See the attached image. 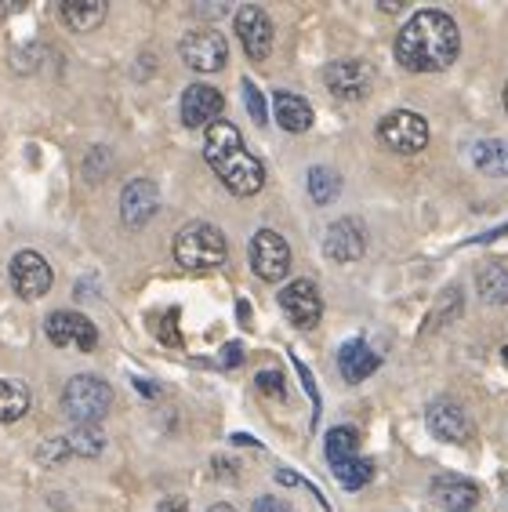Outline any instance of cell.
Instances as JSON below:
<instances>
[{
	"instance_id": "6da1fadb",
	"label": "cell",
	"mask_w": 508,
	"mask_h": 512,
	"mask_svg": "<svg viewBox=\"0 0 508 512\" xmlns=\"http://www.w3.org/2000/svg\"><path fill=\"white\" fill-rule=\"evenodd\" d=\"M461 51V33L458 22L450 19L447 11L421 8L414 11L407 26L396 37V59L411 73H440L450 62L458 59Z\"/></svg>"
},
{
	"instance_id": "7a4b0ae2",
	"label": "cell",
	"mask_w": 508,
	"mask_h": 512,
	"mask_svg": "<svg viewBox=\"0 0 508 512\" xmlns=\"http://www.w3.org/2000/svg\"><path fill=\"white\" fill-rule=\"evenodd\" d=\"M204 157L211 164L222 186L236 197H254L265 186V168L262 160L254 157L251 149L244 146L240 131L229 120H215L204 135Z\"/></svg>"
},
{
	"instance_id": "3957f363",
	"label": "cell",
	"mask_w": 508,
	"mask_h": 512,
	"mask_svg": "<svg viewBox=\"0 0 508 512\" xmlns=\"http://www.w3.org/2000/svg\"><path fill=\"white\" fill-rule=\"evenodd\" d=\"M229 255L225 247L222 229L211 226V222H189V226L178 229L175 237V262L186 273H211L218 269Z\"/></svg>"
},
{
	"instance_id": "277c9868",
	"label": "cell",
	"mask_w": 508,
	"mask_h": 512,
	"mask_svg": "<svg viewBox=\"0 0 508 512\" xmlns=\"http://www.w3.org/2000/svg\"><path fill=\"white\" fill-rule=\"evenodd\" d=\"M62 407L77 425H98L113 407V389L95 375H77L62 389Z\"/></svg>"
},
{
	"instance_id": "5b68a950",
	"label": "cell",
	"mask_w": 508,
	"mask_h": 512,
	"mask_svg": "<svg viewBox=\"0 0 508 512\" xmlns=\"http://www.w3.org/2000/svg\"><path fill=\"white\" fill-rule=\"evenodd\" d=\"M378 138L381 146H389L392 153H421L429 146V120L414 109H396L389 117H381Z\"/></svg>"
},
{
	"instance_id": "8992f818",
	"label": "cell",
	"mask_w": 508,
	"mask_h": 512,
	"mask_svg": "<svg viewBox=\"0 0 508 512\" xmlns=\"http://www.w3.org/2000/svg\"><path fill=\"white\" fill-rule=\"evenodd\" d=\"M178 55L196 73H218L225 66V59H229V44H225V37L218 30H193L182 37Z\"/></svg>"
},
{
	"instance_id": "52a82bcc",
	"label": "cell",
	"mask_w": 508,
	"mask_h": 512,
	"mask_svg": "<svg viewBox=\"0 0 508 512\" xmlns=\"http://www.w3.org/2000/svg\"><path fill=\"white\" fill-rule=\"evenodd\" d=\"M251 269L262 280L276 284V280H284L287 269H291V247L280 233L273 229H258L251 237Z\"/></svg>"
},
{
	"instance_id": "ba28073f",
	"label": "cell",
	"mask_w": 508,
	"mask_h": 512,
	"mask_svg": "<svg viewBox=\"0 0 508 512\" xmlns=\"http://www.w3.org/2000/svg\"><path fill=\"white\" fill-rule=\"evenodd\" d=\"M236 37L244 44L247 59L251 62H265L269 59V51H273V19L265 15L258 4H244V8L236 11Z\"/></svg>"
},
{
	"instance_id": "9c48e42d",
	"label": "cell",
	"mask_w": 508,
	"mask_h": 512,
	"mask_svg": "<svg viewBox=\"0 0 508 512\" xmlns=\"http://www.w3.org/2000/svg\"><path fill=\"white\" fill-rule=\"evenodd\" d=\"M44 335L59 349H77V353H91L98 345V327L80 313H51L44 320Z\"/></svg>"
},
{
	"instance_id": "30bf717a",
	"label": "cell",
	"mask_w": 508,
	"mask_h": 512,
	"mask_svg": "<svg viewBox=\"0 0 508 512\" xmlns=\"http://www.w3.org/2000/svg\"><path fill=\"white\" fill-rule=\"evenodd\" d=\"M323 80H327L331 95L352 102V99H363V95L371 91L374 69L367 66V62H360V59H338V62H331V66L323 69Z\"/></svg>"
},
{
	"instance_id": "8fae6325",
	"label": "cell",
	"mask_w": 508,
	"mask_h": 512,
	"mask_svg": "<svg viewBox=\"0 0 508 512\" xmlns=\"http://www.w3.org/2000/svg\"><path fill=\"white\" fill-rule=\"evenodd\" d=\"M280 306L291 316V324L305 327V331L320 324V316H323V298L313 280H291V284L280 291Z\"/></svg>"
},
{
	"instance_id": "7c38bea8",
	"label": "cell",
	"mask_w": 508,
	"mask_h": 512,
	"mask_svg": "<svg viewBox=\"0 0 508 512\" xmlns=\"http://www.w3.org/2000/svg\"><path fill=\"white\" fill-rule=\"evenodd\" d=\"M11 287L22 298H44L51 291V266L37 251H19L11 258Z\"/></svg>"
},
{
	"instance_id": "4fadbf2b",
	"label": "cell",
	"mask_w": 508,
	"mask_h": 512,
	"mask_svg": "<svg viewBox=\"0 0 508 512\" xmlns=\"http://www.w3.org/2000/svg\"><path fill=\"white\" fill-rule=\"evenodd\" d=\"M225 99L222 91L211 84H189L182 95V124L186 128H211L215 120H222Z\"/></svg>"
},
{
	"instance_id": "5bb4252c",
	"label": "cell",
	"mask_w": 508,
	"mask_h": 512,
	"mask_svg": "<svg viewBox=\"0 0 508 512\" xmlns=\"http://www.w3.org/2000/svg\"><path fill=\"white\" fill-rule=\"evenodd\" d=\"M157 207H160V193L149 178L127 182L124 197H120V218H124L127 229H142L149 218L157 215Z\"/></svg>"
},
{
	"instance_id": "9a60e30c",
	"label": "cell",
	"mask_w": 508,
	"mask_h": 512,
	"mask_svg": "<svg viewBox=\"0 0 508 512\" xmlns=\"http://www.w3.org/2000/svg\"><path fill=\"white\" fill-rule=\"evenodd\" d=\"M425 422H429L432 436H440L447 444H465L472 433L469 414L461 411L458 404H450V400H432L429 411H425Z\"/></svg>"
},
{
	"instance_id": "2e32d148",
	"label": "cell",
	"mask_w": 508,
	"mask_h": 512,
	"mask_svg": "<svg viewBox=\"0 0 508 512\" xmlns=\"http://www.w3.org/2000/svg\"><path fill=\"white\" fill-rule=\"evenodd\" d=\"M363 247H367V240H363V226L356 222V218H338L331 229H327V240H323V251H327V258L331 262H356V258L363 255Z\"/></svg>"
},
{
	"instance_id": "e0dca14e",
	"label": "cell",
	"mask_w": 508,
	"mask_h": 512,
	"mask_svg": "<svg viewBox=\"0 0 508 512\" xmlns=\"http://www.w3.org/2000/svg\"><path fill=\"white\" fill-rule=\"evenodd\" d=\"M381 367V356L374 353L371 345L360 342V338H352V342L342 345V353H338V371H342L345 382H363V378H371L374 371Z\"/></svg>"
},
{
	"instance_id": "ac0fdd59",
	"label": "cell",
	"mask_w": 508,
	"mask_h": 512,
	"mask_svg": "<svg viewBox=\"0 0 508 512\" xmlns=\"http://www.w3.org/2000/svg\"><path fill=\"white\" fill-rule=\"evenodd\" d=\"M432 494H436V502L447 505V512H472V505L479 502V487L465 476H436L432 480Z\"/></svg>"
},
{
	"instance_id": "d6986e66",
	"label": "cell",
	"mask_w": 508,
	"mask_h": 512,
	"mask_svg": "<svg viewBox=\"0 0 508 512\" xmlns=\"http://www.w3.org/2000/svg\"><path fill=\"white\" fill-rule=\"evenodd\" d=\"M276 124L291 135H302V131L313 128V106L302 99V95H291V91H276Z\"/></svg>"
},
{
	"instance_id": "ffe728a7",
	"label": "cell",
	"mask_w": 508,
	"mask_h": 512,
	"mask_svg": "<svg viewBox=\"0 0 508 512\" xmlns=\"http://www.w3.org/2000/svg\"><path fill=\"white\" fill-rule=\"evenodd\" d=\"M106 4L102 0H66L59 8L62 22H66L69 30L77 33H88V30H98L102 22H106Z\"/></svg>"
},
{
	"instance_id": "44dd1931",
	"label": "cell",
	"mask_w": 508,
	"mask_h": 512,
	"mask_svg": "<svg viewBox=\"0 0 508 512\" xmlns=\"http://www.w3.org/2000/svg\"><path fill=\"white\" fill-rule=\"evenodd\" d=\"M472 164L490 178H508V142H501V138L476 142V149H472Z\"/></svg>"
},
{
	"instance_id": "7402d4cb",
	"label": "cell",
	"mask_w": 508,
	"mask_h": 512,
	"mask_svg": "<svg viewBox=\"0 0 508 512\" xmlns=\"http://www.w3.org/2000/svg\"><path fill=\"white\" fill-rule=\"evenodd\" d=\"M476 287L483 302L490 306H508V269L498 266V262H487V266L476 273Z\"/></svg>"
},
{
	"instance_id": "603a6c76",
	"label": "cell",
	"mask_w": 508,
	"mask_h": 512,
	"mask_svg": "<svg viewBox=\"0 0 508 512\" xmlns=\"http://www.w3.org/2000/svg\"><path fill=\"white\" fill-rule=\"evenodd\" d=\"M66 454H80V458H98L106 447V436L98 433V425H77L69 436H62Z\"/></svg>"
},
{
	"instance_id": "cb8c5ba5",
	"label": "cell",
	"mask_w": 508,
	"mask_h": 512,
	"mask_svg": "<svg viewBox=\"0 0 508 512\" xmlns=\"http://www.w3.org/2000/svg\"><path fill=\"white\" fill-rule=\"evenodd\" d=\"M327 462L338 465V462H349V458H356V451H360V433L352 429V425H338V429H331L327 433Z\"/></svg>"
},
{
	"instance_id": "d4e9b609",
	"label": "cell",
	"mask_w": 508,
	"mask_h": 512,
	"mask_svg": "<svg viewBox=\"0 0 508 512\" xmlns=\"http://www.w3.org/2000/svg\"><path fill=\"white\" fill-rule=\"evenodd\" d=\"M26 411H30V393L19 382L0 378V422H19Z\"/></svg>"
},
{
	"instance_id": "484cf974",
	"label": "cell",
	"mask_w": 508,
	"mask_h": 512,
	"mask_svg": "<svg viewBox=\"0 0 508 512\" xmlns=\"http://www.w3.org/2000/svg\"><path fill=\"white\" fill-rule=\"evenodd\" d=\"M334 469V476H338V483L342 487H349V491H360V487H367V483L374 480V462L371 458H349V462H338V465H331Z\"/></svg>"
},
{
	"instance_id": "4316f807",
	"label": "cell",
	"mask_w": 508,
	"mask_h": 512,
	"mask_svg": "<svg viewBox=\"0 0 508 512\" xmlns=\"http://www.w3.org/2000/svg\"><path fill=\"white\" fill-rule=\"evenodd\" d=\"M342 193V175L331 168H313L309 171V197L316 204H331L334 197Z\"/></svg>"
},
{
	"instance_id": "83f0119b",
	"label": "cell",
	"mask_w": 508,
	"mask_h": 512,
	"mask_svg": "<svg viewBox=\"0 0 508 512\" xmlns=\"http://www.w3.org/2000/svg\"><path fill=\"white\" fill-rule=\"evenodd\" d=\"M458 313H461V295H458V291H450L447 298H440V306L432 309L429 324L421 327V335H432V331H440V327L450 324V320H454Z\"/></svg>"
},
{
	"instance_id": "f1b7e54d",
	"label": "cell",
	"mask_w": 508,
	"mask_h": 512,
	"mask_svg": "<svg viewBox=\"0 0 508 512\" xmlns=\"http://www.w3.org/2000/svg\"><path fill=\"white\" fill-rule=\"evenodd\" d=\"M244 88V102H247V113L254 117V124H265L269 120V109H265V99H262V91L254 88V80H244L240 84Z\"/></svg>"
},
{
	"instance_id": "f546056e",
	"label": "cell",
	"mask_w": 508,
	"mask_h": 512,
	"mask_svg": "<svg viewBox=\"0 0 508 512\" xmlns=\"http://www.w3.org/2000/svg\"><path fill=\"white\" fill-rule=\"evenodd\" d=\"M258 389H262L265 396H273V400H284L287 396V385H284V375L280 371H258Z\"/></svg>"
},
{
	"instance_id": "4dcf8cb0",
	"label": "cell",
	"mask_w": 508,
	"mask_h": 512,
	"mask_svg": "<svg viewBox=\"0 0 508 512\" xmlns=\"http://www.w3.org/2000/svg\"><path fill=\"white\" fill-rule=\"evenodd\" d=\"M251 512H291V505H287L284 498H273V494H269V498H258Z\"/></svg>"
},
{
	"instance_id": "1f68e13d",
	"label": "cell",
	"mask_w": 508,
	"mask_h": 512,
	"mask_svg": "<svg viewBox=\"0 0 508 512\" xmlns=\"http://www.w3.org/2000/svg\"><path fill=\"white\" fill-rule=\"evenodd\" d=\"M240 360H244V345H240V342L225 345V349H222V367H236Z\"/></svg>"
},
{
	"instance_id": "d6a6232c",
	"label": "cell",
	"mask_w": 508,
	"mask_h": 512,
	"mask_svg": "<svg viewBox=\"0 0 508 512\" xmlns=\"http://www.w3.org/2000/svg\"><path fill=\"white\" fill-rule=\"evenodd\" d=\"M276 480L287 483V487H298V483H302V476H294V473H287V469H280V473H276Z\"/></svg>"
},
{
	"instance_id": "836d02e7",
	"label": "cell",
	"mask_w": 508,
	"mask_h": 512,
	"mask_svg": "<svg viewBox=\"0 0 508 512\" xmlns=\"http://www.w3.org/2000/svg\"><path fill=\"white\" fill-rule=\"evenodd\" d=\"M164 320H167V324H171V320H175V309H171V313H167ZM160 335H164L167 342H178V335H175V331H171V327H160Z\"/></svg>"
},
{
	"instance_id": "e575fe53",
	"label": "cell",
	"mask_w": 508,
	"mask_h": 512,
	"mask_svg": "<svg viewBox=\"0 0 508 512\" xmlns=\"http://www.w3.org/2000/svg\"><path fill=\"white\" fill-rule=\"evenodd\" d=\"M160 512H189V509H186V502H164Z\"/></svg>"
},
{
	"instance_id": "d590c367",
	"label": "cell",
	"mask_w": 508,
	"mask_h": 512,
	"mask_svg": "<svg viewBox=\"0 0 508 512\" xmlns=\"http://www.w3.org/2000/svg\"><path fill=\"white\" fill-rule=\"evenodd\" d=\"M196 11H200V15H225L229 8H225V4H215V8H196Z\"/></svg>"
},
{
	"instance_id": "8d00e7d4",
	"label": "cell",
	"mask_w": 508,
	"mask_h": 512,
	"mask_svg": "<svg viewBox=\"0 0 508 512\" xmlns=\"http://www.w3.org/2000/svg\"><path fill=\"white\" fill-rule=\"evenodd\" d=\"M207 512H236V509H233V505H211Z\"/></svg>"
},
{
	"instance_id": "74e56055",
	"label": "cell",
	"mask_w": 508,
	"mask_h": 512,
	"mask_svg": "<svg viewBox=\"0 0 508 512\" xmlns=\"http://www.w3.org/2000/svg\"><path fill=\"white\" fill-rule=\"evenodd\" d=\"M505 109H508V88H505Z\"/></svg>"
}]
</instances>
